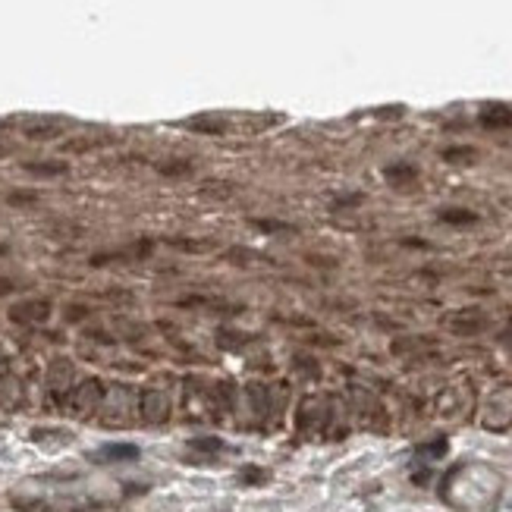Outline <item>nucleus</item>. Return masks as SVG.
Masks as SVG:
<instances>
[{
    "instance_id": "obj_5",
    "label": "nucleus",
    "mask_w": 512,
    "mask_h": 512,
    "mask_svg": "<svg viewBox=\"0 0 512 512\" xmlns=\"http://www.w3.org/2000/svg\"><path fill=\"white\" fill-rule=\"evenodd\" d=\"M45 315H47V305L45 302L20 305V308H13V321H45Z\"/></svg>"
},
{
    "instance_id": "obj_8",
    "label": "nucleus",
    "mask_w": 512,
    "mask_h": 512,
    "mask_svg": "<svg viewBox=\"0 0 512 512\" xmlns=\"http://www.w3.org/2000/svg\"><path fill=\"white\" fill-rule=\"evenodd\" d=\"M255 227H258V229H289L286 223H273V220H258Z\"/></svg>"
},
{
    "instance_id": "obj_7",
    "label": "nucleus",
    "mask_w": 512,
    "mask_h": 512,
    "mask_svg": "<svg viewBox=\"0 0 512 512\" xmlns=\"http://www.w3.org/2000/svg\"><path fill=\"white\" fill-rule=\"evenodd\" d=\"M26 170H32V173H47V176H57V173H66V164H29Z\"/></svg>"
},
{
    "instance_id": "obj_1",
    "label": "nucleus",
    "mask_w": 512,
    "mask_h": 512,
    "mask_svg": "<svg viewBox=\"0 0 512 512\" xmlns=\"http://www.w3.org/2000/svg\"><path fill=\"white\" fill-rule=\"evenodd\" d=\"M91 459L95 462H133V459H139V446H133V443H110V446L98 449Z\"/></svg>"
},
{
    "instance_id": "obj_4",
    "label": "nucleus",
    "mask_w": 512,
    "mask_h": 512,
    "mask_svg": "<svg viewBox=\"0 0 512 512\" xmlns=\"http://www.w3.org/2000/svg\"><path fill=\"white\" fill-rule=\"evenodd\" d=\"M384 176L390 179L393 186H405V183H415L418 170L412 164H393V167H386V170H384Z\"/></svg>"
},
{
    "instance_id": "obj_2",
    "label": "nucleus",
    "mask_w": 512,
    "mask_h": 512,
    "mask_svg": "<svg viewBox=\"0 0 512 512\" xmlns=\"http://www.w3.org/2000/svg\"><path fill=\"white\" fill-rule=\"evenodd\" d=\"M478 120L484 129H506V126H512V110L503 107V104H493V107L481 110Z\"/></svg>"
},
{
    "instance_id": "obj_6",
    "label": "nucleus",
    "mask_w": 512,
    "mask_h": 512,
    "mask_svg": "<svg viewBox=\"0 0 512 512\" xmlns=\"http://www.w3.org/2000/svg\"><path fill=\"white\" fill-rule=\"evenodd\" d=\"M474 148H446V151H443V160H449V164H468V160H474Z\"/></svg>"
},
{
    "instance_id": "obj_9",
    "label": "nucleus",
    "mask_w": 512,
    "mask_h": 512,
    "mask_svg": "<svg viewBox=\"0 0 512 512\" xmlns=\"http://www.w3.org/2000/svg\"><path fill=\"white\" fill-rule=\"evenodd\" d=\"M13 289V283H10V280H0V296H3V292H10Z\"/></svg>"
},
{
    "instance_id": "obj_3",
    "label": "nucleus",
    "mask_w": 512,
    "mask_h": 512,
    "mask_svg": "<svg viewBox=\"0 0 512 512\" xmlns=\"http://www.w3.org/2000/svg\"><path fill=\"white\" fill-rule=\"evenodd\" d=\"M440 220L449 223V227H472V223H478V214L468 208H446L440 211Z\"/></svg>"
}]
</instances>
